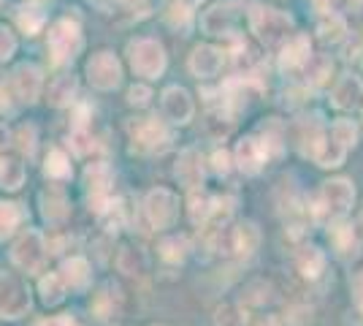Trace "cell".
<instances>
[{
	"mask_svg": "<svg viewBox=\"0 0 363 326\" xmlns=\"http://www.w3.org/2000/svg\"><path fill=\"white\" fill-rule=\"evenodd\" d=\"M306 74H309V82L312 85H323L325 79L331 77V71H333V63H331V58H325V55H315V58H309L306 60Z\"/></svg>",
	"mask_w": 363,
	"mask_h": 326,
	"instance_id": "obj_33",
	"label": "cell"
},
{
	"mask_svg": "<svg viewBox=\"0 0 363 326\" xmlns=\"http://www.w3.org/2000/svg\"><path fill=\"white\" fill-rule=\"evenodd\" d=\"M120 305H122L120 288L111 286V283H106L98 294L92 296V313H95L98 318H111V315H117V313H120Z\"/></svg>",
	"mask_w": 363,
	"mask_h": 326,
	"instance_id": "obj_20",
	"label": "cell"
},
{
	"mask_svg": "<svg viewBox=\"0 0 363 326\" xmlns=\"http://www.w3.org/2000/svg\"><path fill=\"white\" fill-rule=\"evenodd\" d=\"M361 223H363V215H361Z\"/></svg>",
	"mask_w": 363,
	"mask_h": 326,
	"instance_id": "obj_52",
	"label": "cell"
},
{
	"mask_svg": "<svg viewBox=\"0 0 363 326\" xmlns=\"http://www.w3.org/2000/svg\"><path fill=\"white\" fill-rule=\"evenodd\" d=\"M214 326H247V313L239 305H223L214 315Z\"/></svg>",
	"mask_w": 363,
	"mask_h": 326,
	"instance_id": "obj_36",
	"label": "cell"
},
{
	"mask_svg": "<svg viewBox=\"0 0 363 326\" xmlns=\"http://www.w3.org/2000/svg\"><path fill=\"white\" fill-rule=\"evenodd\" d=\"M16 52V38L14 33L9 31V28H0V63L9 60L11 55Z\"/></svg>",
	"mask_w": 363,
	"mask_h": 326,
	"instance_id": "obj_41",
	"label": "cell"
},
{
	"mask_svg": "<svg viewBox=\"0 0 363 326\" xmlns=\"http://www.w3.org/2000/svg\"><path fill=\"white\" fill-rule=\"evenodd\" d=\"M201 28L209 33V36H230L236 28V11H233V3H217L212 6L206 14L201 16Z\"/></svg>",
	"mask_w": 363,
	"mask_h": 326,
	"instance_id": "obj_13",
	"label": "cell"
},
{
	"mask_svg": "<svg viewBox=\"0 0 363 326\" xmlns=\"http://www.w3.org/2000/svg\"><path fill=\"white\" fill-rule=\"evenodd\" d=\"M257 245H260V232H257L255 223H250V220L239 223L236 229H230V234H228V248L239 259H250L257 250Z\"/></svg>",
	"mask_w": 363,
	"mask_h": 326,
	"instance_id": "obj_16",
	"label": "cell"
},
{
	"mask_svg": "<svg viewBox=\"0 0 363 326\" xmlns=\"http://www.w3.org/2000/svg\"><path fill=\"white\" fill-rule=\"evenodd\" d=\"M6 147H9V128L0 125V156L6 153Z\"/></svg>",
	"mask_w": 363,
	"mask_h": 326,
	"instance_id": "obj_48",
	"label": "cell"
},
{
	"mask_svg": "<svg viewBox=\"0 0 363 326\" xmlns=\"http://www.w3.org/2000/svg\"><path fill=\"white\" fill-rule=\"evenodd\" d=\"M46 177H52V180H65V177H71V163H68V158L65 153L60 150H52L49 158H46Z\"/></svg>",
	"mask_w": 363,
	"mask_h": 326,
	"instance_id": "obj_35",
	"label": "cell"
},
{
	"mask_svg": "<svg viewBox=\"0 0 363 326\" xmlns=\"http://www.w3.org/2000/svg\"><path fill=\"white\" fill-rule=\"evenodd\" d=\"M22 210H19V204L14 202H0V242L6 239V237H11L16 232V226L22 223Z\"/></svg>",
	"mask_w": 363,
	"mask_h": 326,
	"instance_id": "obj_28",
	"label": "cell"
},
{
	"mask_svg": "<svg viewBox=\"0 0 363 326\" xmlns=\"http://www.w3.org/2000/svg\"><path fill=\"white\" fill-rule=\"evenodd\" d=\"M193 98L190 93L184 90V87H168L166 93H163V114H166L171 123L177 125H184L193 120Z\"/></svg>",
	"mask_w": 363,
	"mask_h": 326,
	"instance_id": "obj_12",
	"label": "cell"
},
{
	"mask_svg": "<svg viewBox=\"0 0 363 326\" xmlns=\"http://www.w3.org/2000/svg\"><path fill=\"white\" fill-rule=\"evenodd\" d=\"M150 98H152L150 87H144V85H133V87H130V93H128V104H130V107H147V104H150Z\"/></svg>",
	"mask_w": 363,
	"mask_h": 326,
	"instance_id": "obj_43",
	"label": "cell"
},
{
	"mask_svg": "<svg viewBox=\"0 0 363 326\" xmlns=\"http://www.w3.org/2000/svg\"><path fill=\"white\" fill-rule=\"evenodd\" d=\"M144 212L155 229H171L179 217V199L166 188H155L144 199Z\"/></svg>",
	"mask_w": 363,
	"mask_h": 326,
	"instance_id": "obj_7",
	"label": "cell"
},
{
	"mask_svg": "<svg viewBox=\"0 0 363 326\" xmlns=\"http://www.w3.org/2000/svg\"><path fill=\"white\" fill-rule=\"evenodd\" d=\"M257 326H279V324H277L274 318H263V321H260V324H257Z\"/></svg>",
	"mask_w": 363,
	"mask_h": 326,
	"instance_id": "obj_50",
	"label": "cell"
},
{
	"mask_svg": "<svg viewBox=\"0 0 363 326\" xmlns=\"http://www.w3.org/2000/svg\"><path fill=\"white\" fill-rule=\"evenodd\" d=\"M331 136L336 141H342L345 147H355V139H358V131H355V125L350 123V120H336L331 125Z\"/></svg>",
	"mask_w": 363,
	"mask_h": 326,
	"instance_id": "obj_37",
	"label": "cell"
},
{
	"mask_svg": "<svg viewBox=\"0 0 363 326\" xmlns=\"http://www.w3.org/2000/svg\"><path fill=\"white\" fill-rule=\"evenodd\" d=\"M41 204H44L41 212H44V217L49 223H60V220L68 217V202H65L62 190H57V188L44 190V193H41Z\"/></svg>",
	"mask_w": 363,
	"mask_h": 326,
	"instance_id": "obj_22",
	"label": "cell"
},
{
	"mask_svg": "<svg viewBox=\"0 0 363 326\" xmlns=\"http://www.w3.org/2000/svg\"><path fill=\"white\" fill-rule=\"evenodd\" d=\"M16 147L28 158L33 156V150H35V128H33V125H22V128L16 131Z\"/></svg>",
	"mask_w": 363,
	"mask_h": 326,
	"instance_id": "obj_40",
	"label": "cell"
},
{
	"mask_svg": "<svg viewBox=\"0 0 363 326\" xmlns=\"http://www.w3.org/2000/svg\"><path fill=\"white\" fill-rule=\"evenodd\" d=\"M68 141H71V150H74L76 156H87L92 147H95V139H92V134L87 128H74Z\"/></svg>",
	"mask_w": 363,
	"mask_h": 326,
	"instance_id": "obj_38",
	"label": "cell"
},
{
	"mask_svg": "<svg viewBox=\"0 0 363 326\" xmlns=\"http://www.w3.org/2000/svg\"><path fill=\"white\" fill-rule=\"evenodd\" d=\"M352 299H355V308H358L363 315V269L352 275Z\"/></svg>",
	"mask_w": 363,
	"mask_h": 326,
	"instance_id": "obj_44",
	"label": "cell"
},
{
	"mask_svg": "<svg viewBox=\"0 0 363 326\" xmlns=\"http://www.w3.org/2000/svg\"><path fill=\"white\" fill-rule=\"evenodd\" d=\"M128 60L138 77L157 79L166 71V49L155 38H136L128 44Z\"/></svg>",
	"mask_w": 363,
	"mask_h": 326,
	"instance_id": "obj_2",
	"label": "cell"
},
{
	"mask_svg": "<svg viewBox=\"0 0 363 326\" xmlns=\"http://www.w3.org/2000/svg\"><path fill=\"white\" fill-rule=\"evenodd\" d=\"M62 283L71 288V291H82L87 283H90V266L84 259H71L62 264Z\"/></svg>",
	"mask_w": 363,
	"mask_h": 326,
	"instance_id": "obj_23",
	"label": "cell"
},
{
	"mask_svg": "<svg viewBox=\"0 0 363 326\" xmlns=\"http://www.w3.org/2000/svg\"><path fill=\"white\" fill-rule=\"evenodd\" d=\"M223 49L217 47H196L193 49V55H190V71L196 74L198 79H212L220 74V68H223Z\"/></svg>",
	"mask_w": 363,
	"mask_h": 326,
	"instance_id": "obj_17",
	"label": "cell"
},
{
	"mask_svg": "<svg viewBox=\"0 0 363 326\" xmlns=\"http://www.w3.org/2000/svg\"><path fill=\"white\" fill-rule=\"evenodd\" d=\"M76 93V79L74 77H60L52 87H49V101L55 107H68L74 101Z\"/></svg>",
	"mask_w": 363,
	"mask_h": 326,
	"instance_id": "obj_32",
	"label": "cell"
},
{
	"mask_svg": "<svg viewBox=\"0 0 363 326\" xmlns=\"http://www.w3.org/2000/svg\"><path fill=\"white\" fill-rule=\"evenodd\" d=\"M312 58V44H309V36H290L282 47V55H279V65L282 71H298L306 65V60Z\"/></svg>",
	"mask_w": 363,
	"mask_h": 326,
	"instance_id": "obj_18",
	"label": "cell"
},
{
	"mask_svg": "<svg viewBox=\"0 0 363 326\" xmlns=\"http://www.w3.org/2000/svg\"><path fill=\"white\" fill-rule=\"evenodd\" d=\"M22 183H25V166L19 163V158L0 156V188L16 190Z\"/></svg>",
	"mask_w": 363,
	"mask_h": 326,
	"instance_id": "obj_26",
	"label": "cell"
},
{
	"mask_svg": "<svg viewBox=\"0 0 363 326\" xmlns=\"http://www.w3.org/2000/svg\"><path fill=\"white\" fill-rule=\"evenodd\" d=\"M318 33L323 41H331V44H336V41H342L345 38V33H347V25H345V19L339 14H323V19H320L318 25Z\"/></svg>",
	"mask_w": 363,
	"mask_h": 326,
	"instance_id": "obj_30",
	"label": "cell"
},
{
	"mask_svg": "<svg viewBox=\"0 0 363 326\" xmlns=\"http://www.w3.org/2000/svg\"><path fill=\"white\" fill-rule=\"evenodd\" d=\"M331 242L333 248L339 250V256H355V250H358L355 232H352V226L345 223V220H339V223L331 226Z\"/></svg>",
	"mask_w": 363,
	"mask_h": 326,
	"instance_id": "obj_25",
	"label": "cell"
},
{
	"mask_svg": "<svg viewBox=\"0 0 363 326\" xmlns=\"http://www.w3.org/2000/svg\"><path fill=\"white\" fill-rule=\"evenodd\" d=\"M117 266L125 275H144L147 272V256L141 248H122L120 256H117Z\"/></svg>",
	"mask_w": 363,
	"mask_h": 326,
	"instance_id": "obj_27",
	"label": "cell"
},
{
	"mask_svg": "<svg viewBox=\"0 0 363 326\" xmlns=\"http://www.w3.org/2000/svg\"><path fill=\"white\" fill-rule=\"evenodd\" d=\"M44 22H46V14L38 9V6H22V9L16 11V25L28 33V36L41 31Z\"/></svg>",
	"mask_w": 363,
	"mask_h": 326,
	"instance_id": "obj_31",
	"label": "cell"
},
{
	"mask_svg": "<svg viewBox=\"0 0 363 326\" xmlns=\"http://www.w3.org/2000/svg\"><path fill=\"white\" fill-rule=\"evenodd\" d=\"M296 266H298V272H301L303 278L315 280L325 269V256L318 248H301L298 256H296Z\"/></svg>",
	"mask_w": 363,
	"mask_h": 326,
	"instance_id": "obj_24",
	"label": "cell"
},
{
	"mask_svg": "<svg viewBox=\"0 0 363 326\" xmlns=\"http://www.w3.org/2000/svg\"><path fill=\"white\" fill-rule=\"evenodd\" d=\"M250 28L266 47H277V44H285L293 36V16H288L279 9L255 6L250 11Z\"/></svg>",
	"mask_w": 363,
	"mask_h": 326,
	"instance_id": "obj_1",
	"label": "cell"
},
{
	"mask_svg": "<svg viewBox=\"0 0 363 326\" xmlns=\"http://www.w3.org/2000/svg\"><path fill=\"white\" fill-rule=\"evenodd\" d=\"M11 259H14V264L22 269V272H28V275H35V272H41V266L46 261V245H44V237L41 232H25L19 239H16L14 250H11Z\"/></svg>",
	"mask_w": 363,
	"mask_h": 326,
	"instance_id": "obj_6",
	"label": "cell"
},
{
	"mask_svg": "<svg viewBox=\"0 0 363 326\" xmlns=\"http://www.w3.org/2000/svg\"><path fill=\"white\" fill-rule=\"evenodd\" d=\"M46 47H49V55H52V63H55V65L74 60L76 55L82 52V47H84V38H82L79 25H76L74 19H60V22H55L52 31H49Z\"/></svg>",
	"mask_w": 363,
	"mask_h": 326,
	"instance_id": "obj_4",
	"label": "cell"
},
{
	"mask_svg": "<svg viewBox=\"0 0 363 326\" xmlns=\"http://www.w3.org/2000/svg\"><path fill=\"white\" fill-rule=\"evenodd\" d=\"M14 90L19 95V101H25V104H33L38 93H41V71H38V65H33V63H22L19 68L14 71Z\"/></svg>",
	"mask_w": 363,
	"mask_h": 326,
	"instance_id": "obj_19",
	"label": "cell"
},
{
	"mask_svg": "<svg viewBox=\"0 0 363 326\" xmlns=\"http://www.w3.org/2000/svg\"><path fill=\"white\" fill-rule=\"evenodd\" d=\"M30 310V291L14 275H0V315L3 318H22Z\"/></svg>",
	"mask_w": 363,
	"mask_h": 326,
	"instance_id": "obj_8",
	"label": "cell"
},
{
	"mask_svg": "<svg viewBox=\"0 0 363 326\" xmlns=\"http://www.w3.org/2000/svg\"><path fill=\"white\" fill-rule=\"evenodd\" d=\"M272 156H277V153H274L272 144L263 136H247L236 147V163H239V169L244 174H257Z\"/></svg>",
	"mask_w": 363,
	"mask_h": 326,
	"instance_id": "obj_10",
	"label": "cell"
},
{
	"mask_svg": "<svg viewBox=\"0 0 363 326\" xmlns=\"http://www.w3.org/2000/svg\"><path fill=\"white\" fill-rule=\"evenodd\" d=\"M168 25H174V28H179L182 25V31L190 25V6H174L171 11H168Z\"/></svg>",
	"mask_w": 363,
	"mask_h": 326,
	"instance_id": "obj_42",
	"label": "cell"
},
{
	"mask_svg": "<svg viewBox=\"0 0 363 326\" xmlns=\"http://www.w3.org/2000/svg\"><path fill=\"white\" fill-rule=\"evenodd\" d=\"M84 185H87V199H90V210L98 215L108 207V190H111V171L106 163H92L84 171Z\"/></svg>",
	"mask_w": 363,
	"mask_h": 326,
	"instance_id": "obj_11",
	"label": "cell"
},
{
	"mask_svg": "<svg viewBox=\"0 0 363 326\" xmlns=\"http://www.w3.org/2000/svg\"><path fill=\"white\" fill-rule=\"evenodd\" d=\"M201 0H184V6H198Z\"/></svg>",
	"mask_w": 363,
	"mask_h": 326,
	"instance_id": "obj_51",
	"label": "cell"
},
{
	"mask_svg": "<svg viewBox=\"0 0 363 326\" xmlns=\"http://www.w3.org/2000/svg\"><path fill=\"white\" fill-rule=\"evenodd\" d=\"M128 134H130V150L138 156H152L166 150L168 144V131L166 125L160 123L157 117H136L128 123Z\"/></svg>",
	"mask_w": 363,
	"mask_h": 326,
	"instance_id": "obj_3",
	"label": "cell"
},
{
	"mask_svg": "<svg viewBox=\"0 0 363 326\" xmlns=\"http://www.w3.org/2000/svg\"><path fill=\"white\" fill-rule=\"evenodd\" d=\"M355 190L350 185V180H328L323 183L318 193V215L323 217H342L352 207Z\"/></svg>",
	"mask_w": 363,
	"mask_h": 326,
	"instance_id": "obj_5",
	"label": "cell"
},
{
	"mask_svg": "<svg viewBox=\"0 0 363 326\" xmlns=\"http://www.w3.org/2000/svg\"><path fill=\"white\" fill-rule=\"evenodd\" d=\"M177 180H179L182 185L187 188L190 193L193 190H201L203 185V158L198 150H184L179 156V163H177Z\"/></svg>",
	"mask_w": 363,
	"mask_h": 326,
	"instance_id": "obj_14",
	"label": "cell"
},
{
	"mask_svg": "<svg viewBox=\"0 0 363 326\" xmlns=\"http://www.w3.org/2000/svg\"><path fill=\"white\" fill-rule=\"evenodd\" d=\"M38 326H79L74 318H52V321H44V324Z\"/></svg>",
	"mask_w": 363,
	"mask_h": 326,
	"instance_id": "obj_46",
	"label": "cell"
},
{
	"mask_svg": "<svg viewBox=\"0 0 363 326\" xmlns=\"http://www.w3.org/2000/svg\"><path fill=\"white\" fill-rule=\"evenodd\" d=\"M331 3L333 0H312V6L320 9V11H328V9H331Z\"/></svg>",
	"mask_w": 363,
	"mask_h": 326,
	"instance_id": "obj_49",
	"label": "cell"
},
{
	"mask_svg": "<svg viewBox=\"0 0 363 326\" xmlns=\"http://www.w3.org/2000/svg\"><path fill=\"white\" fill-rule=\"evenodd\" d=\"M209 207H212V199L193 190V199H190V220L193 223H203L206 215H209Z\"/></svg>",
	"mask_w": 363,
	"mask_h": 326,
	"instance_id": "obj_39",
	"label": "cell"
},
{
	"mask_svg": "<svg viewBox=\"0 0 363 326\" xmlns=\"http://www.w3.org/2000/svg\"><path fill=\"white\" fill-rule=\"evenodd\" d=\"M9 112V93H6V82L0 79V114Z\"/></svg>",
	"mask_w": 363,
	"mask_h": 326,
	"instance_id": "obj_47",
	"label": "cell"
},
{
	"mask_svg": "<svg viewBox=\"0 0 363 326\" xmlns=\"http://www.w3.org/2000/svg\"><path fill=\"white\" fill-rule=\"evenodd\" d=\"M298 141H301V153L315 161V156L320 153L323 141H325V128L318 120H303L298 128Z\"/></svg>",
	"mask_w": 363,
	"mask_h": 326,
	"instance_id": "obj_21",
	"label": "cell"
},
{
	"mask_svg": "<svg viewBox=\"0 0 363 326\" xmlns=\"http://www.w3.org/2000/svg\"><path fill=\"white\" fill-rule=\"evenodd\" d=\"M187 250H190V245L184 237H166L160 242V259L168 264H182L187 259Z\"/></svg>",
	"mask_w": 363,
	"mask_h": 326,
	"instance_id": "obj_29",
	"label": "cell"
},
{
	"mask_svg": "<svg viewBox=\"0 0 363 326\" xmlns=\"http://www.w3.org/2000/svg\"><path fill=\"white\" fill-rule=\"evenodd\" d=\"M62 294H65V283H62L60 275H46V278H41V299H44V305H57V302H62Z\"/></svg>",
	"mask_w": 363,
	"mask_h": 326,
	"instance_id": "obj_34",
	"label": "cell"
},
{
	"mask_svg": "<svg viewBox=\"0 0 363 326\" xmlns=\"http://www.w3.org/2000/svg\"><path fill=\"white\" fill-rule=\"evenodd\" d=\"M212 161H214V171H217V174H228V171H230V158H228L225 150H217Z\"/></svg>",
	"mask_w": 363,
	"mask_h": 326,
	"instance_id": "obj_45",
	"label": "cell"
},
{
	"mask_svg": "<svg viewBox=\"0 0 363 326\" xmlns=\"http://www.w3.org/2000/svg\"><path fill=\"white\" fill-rule=\"evenodd\" d=\"M87 79L98 90H114L122 82V65L111 52H98L87 60Z\"/></svg>",
	"mask_w": 363,
	"mask_h": 326,
	"instance_id": "obj_9",
	"label": "cell"
},
{
	"mask_svg": "<svg viewBox=\"0 0 363 326\" xmlns=\"http://www.w3.org/2000/svg\"><path fill=\"white\" fill-rule=\"evenodd\" d=\"M333 107L345 109V112H355V109H363V82L352 74H345V77L336 82L333 87Z\"/></svg>",
	"mask_w": 363,
	"mask_h": 326,
	"instance_id": "obj_15",
	"label": "cell"
}]
</instances>
